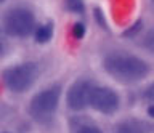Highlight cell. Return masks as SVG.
I'll use <instances>...</instances> for the list:
<instances>
[{
	"instance_id": "obj_1",
	"label": "cell",
	"mask_w": 154,
	"mask_h": 133,
	"mask_svg": "<svg viewBox=\"0 0 154 133\" xmlns=\"http://www.w3.org/2000/svg\"><path fill=\"white\" fill-rule=\"evenodd\" d=\"M103 68L112 79L120 83H135L149 74V64L132 53L114 51L104 56Z\"/></svg>"
},
{
	"instance_id": "obj_2",
	"label": "cell",
	"mask_w": 154,
	"mask_h": 133,
	"mask_svg": "<svg viewBox=\"0 0 154 133\" xmlns=\"http://www.w3.org/2000/svg\"><path fill=\"white\" fill-rule=\"evenodd\" d=\"M61 99V87L51 85L42 92H38L29 103V114L38 123H48L56 116L58 106Z\"/></svg>"
},
{
	"instance_id": "obj_3",
	"label": "cell",
	"mask_w": 154,
	"mask_h": 133,
	"mask_svg": "<svg viewBox=\"0 0 154 133\" xmlns=\"http://www.w3.org/2000/svg\"><path fill=\"white\" fill-rule=\"evenodd\" d=\"M37 29L35 16L26 7H14L8 10L3 16V31L5 34L13 37H27Z\"/></svg>"
},
{
	"instance_id": "obj_4",
	"label": "cell",
	"mask_w": 154,
	"mask_h": 133,
	"mask_svg": "<svg viewBox=\"0 0 154 133\" xmlns=\"http://www.w3.org/2000/svg\"><path fill=\"white\" fill-rule=\"evenodd\" d=\"M38 68L34 63H19L10 66L3 72V83L13 93H24L34 85Z\"/></svg>"
},
{
	"instance_id": "obj_5",
	"label": "cell",
	"mask_w": 154,
	"mask_h": 133,
	"mask_svg": "<svg viewBox=\"0 0 154 133\" xmlns=\"http://www.w3.org/2000/svg\"><path fill=\"white\" fill-rule=\"evenodd\" d=\"M120 98L117 92H114L109 87H101V85H95L90 95V107L101 114H114L119 109Z\"/></svg>"
},
{
	"instance_id": "obj_6",
	"label": "cell",
	"mask_w": 154,
	"mask_h": 133,
	"mask_svg": "<svg viewBox=\"0 0 154 133\" xmlns=\"http://www.w3.org/2000/svg\"><path fill=\"white\" fill-rule=\"evenodd\" d=\"M93 87H95V83L91 80H87V79L75 80L69 87L67 95H66L67 107L72 109V111H82L87 106H90V95H91Z\"/></svg>"
},
{
	"instance_id": "obj_7",
	"label": "cell",
	"mask_w": 154,
	"mask_h": 133,
	"mask_svg": "<svg viewBox=\"0 0 154 133\" xmlns=\"http://www.w3.org/2000/svg\"><path fill=\"white\" fill-rule=\"evenodd\" d=\"M53 37V24L51 23H45V24L37 26L35 32H34V39L37 44H47Z\"/></svg>"
},
{
	"instance_id": "obj_8",
	"label": "cell",
	"mask_w": 154,
	"mask_h": 133,
	"mask_svg": "<svg viewBox=\"0 0 154 133\" xmlns=\"http://www.w3.org/2000/svg\"><path fill=\"white\" fill-rule=\"evenodd\" d=\"M143 47L148 51L154 53V27H152V29H149L146 32V35L143 37Z\"/></svg>"
},
{
	"instance_id": "obj_9",
	"label": "cell",
	"mask_w": 154,
	"mask_h": 133,
	"mask_svg": "<svg viewBox=\"0 0 154 133\" xmlns=\"http://www.w3.org/2000/svg\"><path fill=\"white\" fill-rule=\"evenodd\" d=\"M75 133H103L100 130L96 125H91V123H85V125H82L77 128V131Z\"/></svg>"
},
{
	"instance_id": "obj_10",
	"label": "cell",
	"mask_w": 154,
	"mask_h": 133,
	"mask_svg": "<svg viewBox=\"0 0 154 133\" xmlns=\"http://www.w3.org/2000/svg\"><path fill=\"white\" fill-rule=\"evenodd\" d=\"M85 34V26L82 24V23H75L74 26H72V35L75 37V39H82Z\"/></svg>"
},
{
	"instance_id": "obj_11",
	"label": "cell",
	"mask_w": 154,
	"mask_h": 133,
	"mask_svg": "<svg viewBox=\"0 0 154 133\" xmlns=\"http://www.w3.org/2000/svg\"><path fill=\"white\" fill-rule=\"evenodd\" d=\"M143 98L146 101H154V82L149 87H146V90L143 92Z\"/></svg>"
},
{
	"instance_id": "obj_12",
	"label": "cell",
	"mask_w": 154,
	"mask_h": 133,
	"mask_svg": "<svg viewBox=\"0 0 154 133\" xmlns=\"http://www.w3.org/2000/svg\"><path fill=\"white\" fill-rule=\"evenodd\" d=\"M5 50H7V39L3 32H0V56L5 53Z\"/></svg>"
},
{
	"instance_id": "obj_13",
	"label": "cell",
	"mask_w": 154,
	"mask_h": 133,
	"mask_svg": "<svg viewBox=\"0 0 154 133\" xmlns=\"http://www.w3.org/2000/svg\"><path fill=\"white\" fill-rule=\"evenodd\" d=\"M148 116L151 119H154V104H151V106L148 107Z\"/></svg>"
},
{
	"instance_id": "obj_14",
	"label": "cell",
	"mask_w": 154,
	"mask_h": 133,
	"mask_svg": "<svg viewBox=\"0 0 154 133\" xmlns=\"http://www.w3.org/2000/svg\"><path fill=\"white\" fill-rule=\"evenodd\" d=\"M3 2H5V0H0V3H3Z\"/></svg>"
},
{
	"instance_id": "obj_15",
	"label": "cell",
	"mask_w": 154,
	"mask_h": 133,
	"mask_svg": "<svg viewBox=\"0 0 154 133\" xmlns=\"http://www.w3.org/2000/svg\"><path fill=\"white\" fill-rule=\"evenodd\" d=\"M151 3H152V5H154V0H151Z\"/></svg>"
}]
</instances>
